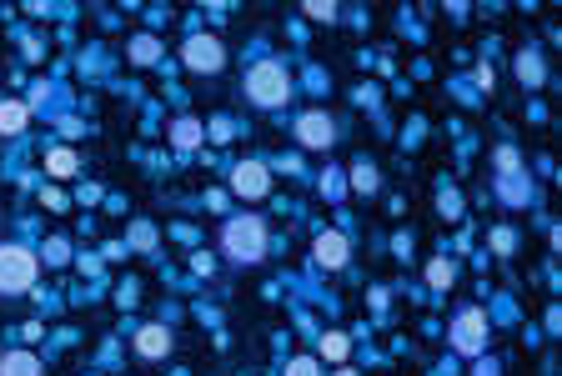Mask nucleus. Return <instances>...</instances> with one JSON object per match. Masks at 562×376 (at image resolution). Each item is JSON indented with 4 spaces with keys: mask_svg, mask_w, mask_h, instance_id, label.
<instances>
[{
    "mask_svg": "<svg viewBox=\"0 0 562 376\" xmlns=\"http://www.w3.org/2000/svg\"><path fill=\"white\" fill-rule=\"evenodd\" d=\"M247 96L257 101V106H281V101L292 96V75L281 71L276 61H257L247 71Z\"/></svg>",
    "mask_w": 562,
    "mask_h": 376,
    "instance_id": "1",
    "label": "nucleus"
},
{
    "mask_svg": "<svg viewBox=\"0 0 562 376\" xmlns=\"http://www.w3.org/2000/svg\"><path fill=\"white\" fill-rule=\"evenodd\" d=\"M221 241H227V251L237 261H261L266 256V226H261L257 216H237V221L221 231Z\"/></svg>",
    "mask_w": 562,
    "mask_h": 376,
    "instance_id": "2",
    "label": "nucleus"
},
{
    "mask_svg": "<svg viewBox=\"0 0 562 376\" xmlns=\"http://www.w3.org/2000/svg\"><path fill=\"white\" fill-rule=\"evenodd\" d=\"M35 286V256L25 246H5L0 251V291H25Z\"/></svg>",
    "mask_w": 562,
    "mask_h": 376,
    "instance_id": "3",
    "label": "nucleus"
},
{
    "mask_svg": "<svg viewBox=\"0 0 562 376\" xmlns=\"http://www.w3.org/2000/svg\"><path fill=\"white\" fill-rule=\"evenodd\" d=\"M181 55H186V65H191V71H201V75L221 71V61H227V51H221L217 35H191Z\"/></svg>",
    "mask_w": 562,
    "mask_h": 376,
    "instance_id": "4",
    "label": "nucleus"
},
{
    "mask_svg": "<svg viewBox=\"0 0 562 376\" xmlns=\"http://www.w3.org/2000/svg\"><path fill=\"white\" fill-rule=\"evenodd\" d=\"M452 346L462 356H477L487 346V316L482 312H462L457 316V326H452Z\"/></svg>",
    "mask_w": 562,
    "mask_h": 376,
    "instance_id": "5",
    "label": "nucleus"
},
{
    "mask_svg": "<svg viewBox=\"0 0 562 376\" xmlns=\"http://www.w3.org/2000/svg\"><path fill=\"white\" fill-rule=\"evenodd\" d=\"M296 136H302V146H316V150H326L332 146V116L326 111H306L302 121H296Z\"/></svg>",
    "mask_w": 562,
    "mask_h": 376,
    "instance_id": "6",
    "label": "nucleus"
},
{
    "mask_svg": "<svg viewBox=\"0 0 562 376\" xmlns=\"http://www.w3.org/2000/svg\"><path fill=\"white\" fill-rule=\"evenodd\" d=\"M231 186H237V196H247V201L266 196V191H271L266 166H261V161H241V166H237V176H231Z\"/></svg>",
    "mask_w": 562,
    "mask_h": 376,
    "instance_id": "7",
    "label": "nucleus"
},
{
    "mask_svg": "<svg viewBox=\"0 0 562 376\" xmlns=\"http://www.w3.org/2000/svg\"><path fill=\"white\" fill-rule=\"evenodd\" d=\"M316 261H322V266H342V261H346V236H342V231L316 236Z\"/></svg>",
    "mask_w": 562,
    "mask_h": 376,
    "instance_id": "8",
    "label": "nucleus"
},
{
    "mask_svg": "<svg viewBox=\"0 0 562 376\" xmlns=\"http://www.w3.org/2000/svg\"><path fill=\"white\" fill-rule=\"evenodd\" d=\"M0 376H41V362L31 352H11L0 356Z\"/></svg>",
    "mask_w": 562,
    "mask_h": 376,
    "instance_id": "9",
    "label": "nucleus"
},
{
    "mask_svg": "<svg viewBox=\"0 0 562 376\" xmlns=\"http://www.w3.org/2000/svg\"><path fill=\"white\" fill-rule=\"evenodd\" d=\"M136 352L140 356H166V352H171V336H166L161 326H146V332L136 336Z\"/></svg>",
    "mask_w": 562,
    "mask_h": 376,
    "instance_id": "10",
    "label": "nucleus"
},
{
    "mask_svg": "<svg viewBox=\"0 0 562 376\" xmlns=\"http://www.w3.org/2000/svg\"><path fill=\"white\" fill-rule=\"evenodd\" d=\"M25 126V106L21 101H0V136H15Z\"/></svg>",
    "mask_w": 562,
    "mask_h": 376,
    "instance_id": "11",
    "label": "nucleus"
},
{
    "mask_svg": "<svg viewBox=\"0 0 562 376\" xmlns=\"http://www.w3.org/2000/svg\"><path fill=\"white\" fill-rule=\"evenodd\" d=\"M131 55H136V61H140V65H151V61H156V55H161V45H156V41H151V35H140V41H131Z\"/></svg>",
    "mask_w": 562,
    "mask_h": 376,
    "instance_id": "12",
    "label": "nucleus"
},
{
    "mask_svg": "<svg viewBox=\"0 0 562 376\" xmlns=\"http://www.w3.org/2000/svg\"><path fill=\"white\" fill-rule=\"evenodd\" d=\"M196 140H201V126H196V121H176V146L191 150Z\"/></svg>",
    "mask_w": 562,
    "mask_h": 376,
    "instance_id": "13",
    "label": "nucleus"
},
{
    "mask_svg": "<svg viewBox=\"0 0 562 376\" xmlns=\"http://www.w3.org/2000/svg\"><path fill=\"white\" fill-rule=\"evenodd\" d=\"M45 166H51L55 176H71V171H76V156H71V150H51V161H45Z\"/></svg>",
    "mask_w": 562,
    "mask_h": 376,
    "instance_id": "14",
    "label": "nucleus"
},
{
    "mask_svg": "<svg viewBox=\"0 0 562 376\" xmlns=\"http://www.w3.org/2000/svg\"><path fill=\"white\" fill-rule=\"evenodd\" d=\"M322 352L332 356V362H342V356H346V336H342V332H332V336L322 342Z\"/></svg>",
    "mask_w": 562,
    "mask_h": 376,
    "instance_id": "15",
    "label": "nucleus"
},
{
    "mask_svg": "<svg viewBox=\"0 0 562 376\" xmlns=\"http://www.w3.org/2000/svg\"><path fill=\"white\" fill-rule=\"evenodd\" d=\"M306 15H312V21H336V5H332V0H312Z\"/></svg>",
    "mask_w": 562,
    "mask_h": 376,
    "instance_id": "16",
    "label": "nucleus"
},
{
    "mask_svg": "<svg viewBox=\"0 0 562 376\" xmlns=\"http://www.w3.org/2000/svg\"><path fill=\"white\" fill-rule=\"evenodd\" d=\"M286 376H322V371H316V362H312V356H296V362L286 366Z\"/></svg>",
    "mask_w": 562,
    "mask_h": 376,
    "instance_id": "17",
    "label": "nucleus"
},
{
    "mask_svg": "<svg viewBox=\"0 0 562 376\" xmlns=\"http://www.w3.org/2000/svg\"><path fill=\"white\" fill-rule=\"evenodd\" d=\"M427 281H432V286H447V281H452V266H447V261H432V271H427Z\"/></svg>",
    "mask_w": 562,
    "mask_h": 376,
    "instance_id": "18",
    "label": "nucleus"
},
{
    "mask_svg": "<svg viewBox=\"0 0 562 376\" xmlns=\"http://www.w3.org/2000/svg\"><path fill=\"white\" fill-rule=\"evenodd\" d=\"M342 376H352V371H342Z\"/></svg>",
    "mask_w": 562,
    "mask_h": 376,
    "instance_id": "19",
    "label": "nucleus"
}]
</instances>
